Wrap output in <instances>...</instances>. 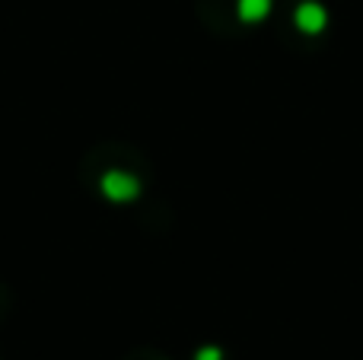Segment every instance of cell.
Listing matches in <instances>:
<instances>
[{"instance_id": "2", "label": "cell", "mask_w": 363, "mask_h": 360, "mask_svg": "<svg viewBox=\"0 0 363 360\" xmlns=\"http://www.w3.org/2000/svg\"><path fill=\"white\" fill-rule=\"evenodd\" d=\"M201 360H217V351H204V354H201Z\"/></svg>"}, {"instance_id": "1", "label": "cell", "mask_w": 363, "mask_h": 360, "mask_svg": "<svg viewBox=\"0 0 363 360\" xmlns=\"http://www.w3.org/2000/svg\"><path fill=\"white\" fill-rule=\"evenodd\" d=\"M242 13H245V16H255V13H258V16H262V13H264V6H268V4H264V0H242Z\"/></svg>"}]
</instances>
